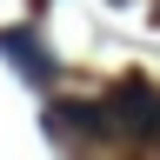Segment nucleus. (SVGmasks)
Masks as SVG:
<instances>
[{"label": "nucleus", "mask_w": 160, "mask_h": 160, "mask_svg": "<svg viewBox=\"0 0 160 160\" xmlns=\"http://www.w3.org/2000/svg\"><path fill=\"white\" fill-rule=\"evenodd\" d=\"M107 120L127 133H160V93H147L140 80H127L113 100H107Z\"/></svg>", "instance_id": "nucleus-1"}, {"label": "nucleus", "mask_w": 160, "mask_h": 160, "mask_svg": "<svg viewBox=\"0 0 160 160\" xmlns=\"http://www.w3.org/2000/svg\"><path fill=\"white\" fill-rule=\"evenodd\" d=\"M0 53L20 60V67H27V80H47V73H53V60L33 47V33H0Z\"/></svg>", "instance_id": "nucleus-2"}]
</instances>
